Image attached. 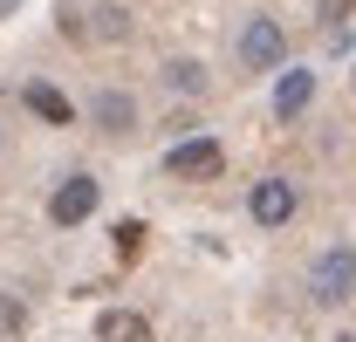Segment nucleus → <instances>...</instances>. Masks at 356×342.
Listing matches in <instances>:
<instances>
[{
    "instance_id": "obj_16",
    "label": "nucleus",
    "mask_w": 356,
    "mask_h": 342,
    "mask_svg": "<svg viewBox=\"0 0 356 342\" xmlns=\"http://www.w3.org/2000/svg\"><path fill=\"white\" fill-rule=\"evenodd\" d=\"M343 342H356V336H343Z\"/></svg>"
},
{
    "instance_id": "obj_13",
    "label": "nucleus",
    "mask_w": 356,
    "mask_h": 342,
    "mask_svg": "<svg viewBox=\"0 0 356 342\" xmlns=\"http://www.w3.org/2000/svg\"><path fill=\"white\" fill-rule=\"evenodd\" d=\"M110 240H117V260H137V254H144V219H124Z\"/></svg>"
},
{
    "instance_id": "obj_5",
    "label": "nucleus",
    "mask_w": 356,
    "mask_h": 342,
    "mask_svg": "<svg viewBox=\"0 0 356 342\" xmlns=\"http://www.w3.org/2000/svg\"><path fill=\"white\" fill-rule=\"evenodd\" d=\"M295 206H302V192H295L288 178H261V185H254V219H261V226H288Z\"/></svg>"
},
{
    "instance_id": "obj_10",
    "label": "nucleus",
    "mask_w": 356,
    "mask_h": 342,
    "mask_svg": "<svg viewBox=\"0 0 356 342\" xmlns=\"http://www.w3.org/2000/svg\"><path fill=\"white\" fill-rule=\"evenodd\" d=\"M21 103H28L42 124H69V96H62V89H48V83H28V89H21Z\"/></svg>"
},
{
    "instance_id": "obj_7",
    "label": "nucleus",
    "mask_w": 356,
    "mask_h": 342,
    "mask_svg": "<svg viewBox=\"0 0 356 342\" xmlns=\"http://www.w3.org/2000/svg\"><path fill=\"white\" fill-rule=\"evenodd\" d=\"M309 103H315V76L309 69H288V76L274 83V117H302Z\"/></svg>"
},
{
    "instance_id": "obj_9",
    "label": "nucleus",
    "mask_w": 356,
    "mask_h": 342,
    "mask_svg": "<svg viewBox=\"0 0 356 342\" xmlns=\"http://www.w3.org/2000/svg\"><path fill=\"white\" fill-rule=\"evenodd\" d=\"M83 35H89V42H131V7H117V0L96 7V14L83 21Z\"/></svg>"
},
{
    "instance_id": "obj_12",
    "label": "nucleus",
    "mask_w": 356,
    "mask_h": 342,
    "mask_svg": "<svg viewBox=\"0 0 356 342\" xmlns=\"http://www.w3.org/2000/svg\"><path fill=\"white\" fill-rule=\"evenodd\" d=\"M21 329H28V308L14 295H0V342H21Z\"/></svg>"
},
{
    "instance_id": "obj_2",
    "label": "nucleus",
    "mask_w": 356,
    "mask_h": 342,
    "mask_svg": "<svg viewBox=\"0 0 356 342\" xmlns=\"http://www.w3.org/2000/svg\"><path fill=\"white\" fill-rule=\"evenodd\" d=\"M288 55V35H281V21H267V14H254L247 28H240V62L261 76V69H274Z\"/></svg>"
},
{
    "instance_id": "obj_8",
    "label": "nucleus",
    "mask_w": 356,
    "mask_h": 342,
    "mask_svg": "<svg viewBox=\"0 0 356 342\" xmlns=\"http://www.w3.org/2000/svg\"><path fill=\"white\" fill-rule=\"evenodd\" d=\"M96 342H151V322L131 308H110V315H96Z\"/></svg>"
},
{
    "instance_id": "obj_14",
    "label": "nucleus",
    "mask_w": 356,
    "mask_h": 342,
    "mask_svg": "<svg viewBox=\"0 0 356 342\" xmlns=\"http://www.w3.org/2000/svg\"><path fill=\"white\" fill-rule=\"evenodd\" d=\"M350 7H356V0H322V21H343Z\"/></svg>"
},
{
    "instance_id": "obj_11",
    "label": "nucleus",
    "mask_w": 356,
    "mask_h": 342,
    "mask_svg": "<svg viewBox=\"0 0 356 342\" xmlns=\"http://www.w3.org/2000/svg\"><path fill=\"white\" fill-rule=\"evenodd\" d=\"M165 83L185 89V96H199V89H206V69H199V62H165Z\"/></svg>"
},
{
    "instance_id": "obj_15",
    "label": "nucleus",
    "mask_w": 356,
    "mask_h": 342,
    "mask_svg": "<svg viewBox=\"0 0 356 342\" xmlns=\"http://www.w3.org/2000/svg\"><path fill=\"white\" fill-rule=\"evenodd\" d=\"M14 7H21V0H0V14H14Z\"/></svg>"
},
{
    "instance_id": "obj_6",
    "label": "nucleus",
    "mask_w": 356,
    "mask_h": 342,
    "mask_svg": "<svg viewBox=\"0 0 356 342\" xmlns=\"http://www.w3.org/2000/svg\"><path fill=\"white\" fill-rule=\"evenodd\" d=\"M89 117H96V130H110V137H124V130L137 124V103L124 96V89H103V96L89 103Z\"/></svg>"
},
{
    "instance_id": "obj_3",
    "label": "nucleus",
    "mask_w": 356,
    "mask_h": 342,
    "mask_svg": "<svg viewBox=\"0 0 356 342\" xmlns=\"http://www.w3.org/2000/svg\"><path fill=\"white\" fill-rule=\"evenodd\" d=\"M165 165H172V178H220L226 151H220V137H178Z\"/></svg>"
},
{
    "instance_id": "obj_1",
    "label": "nucleus",
    "mask_w": 356,
    "mask_h": 342,
    "mask_svg": "<svg viewBox=\"0 0 356 342\" xmlns=\"http://www.w3.org/2000/svg\"><path fill=\"white\" fill-rule=\"evenodd\" d=\"M309 295L322 301V308H343V301L356 295V247H350V240H336V247H322V254H315Z\"/></svg>"
},
{
    "instance_id": "obj_4",
    "label": "nucleus",
    "mask_w": 356,
    "mask_h": 342,
    "mask_svg": "<svg viewBox=\"0 0 356 342\" xmlns=\"http://www.w3.org/2000/svg\"><path fill=\"white\" fill-rule=\"evenodd\" d=\"M96 213V178H69V185H55V199H48V219L55 226H83V219Z\"/></svg>"
}]
</instances>
